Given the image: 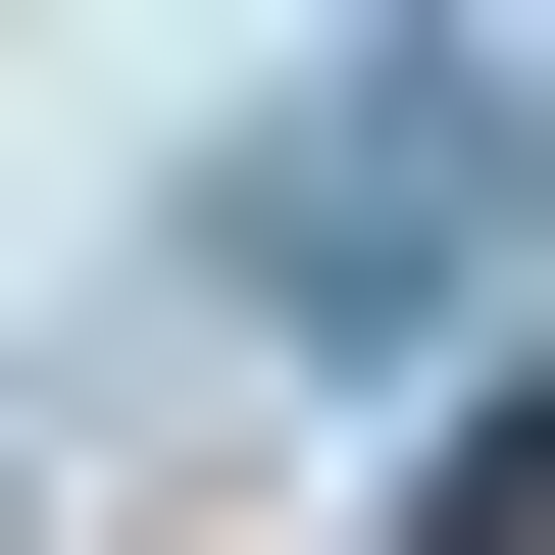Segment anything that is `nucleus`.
Here are the masks:
<instances>
[{"label": "nucleus", "instance_id": "obj_2", "mask_svg": "<svg viewBox=\"0 0 555 555\" xmlns=\"http://www.w3.org/2000/svg\"><path fill=\"white\" fill-rule=\"evenodd\" d=\"M404 555H555V353H454V404H404Z\"/></svg>", "mask_w": 555, "mask_h": 555}, {"label": "nucleus", "instance_id": "obj_1", "mask_svg": "<svg viewBox=\"0 0 555 555\" xmlns=\"http://www.w3.org/2000/svg\"><path fill=\"white\" fill-rule=\"evenodd\" d=\"M505 253H555V51H404V102H253L203 152V304H353L404 353V304H505Z\"/></svg>", "mask_w": 555, "mask_h": 555}]
</instances>
